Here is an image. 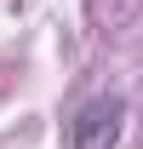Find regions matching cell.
I'll return each mask as SVG.
<instances>
[{
  "mask_svg": "<svg viewBox=\"0 0 143 149\" xmlns=\"http://www.w3.org/2000/svg\"><path fill=\"white\" fill-rule=\"evenodd\" d=\"M126 138V97H92L69 120V149H120Z\"/></svg>",
  "mask_w": 143,
  "mask_h": 149,
  "instance_id": "6da1fadb",
  "label": "cell"
}]
</instances>
